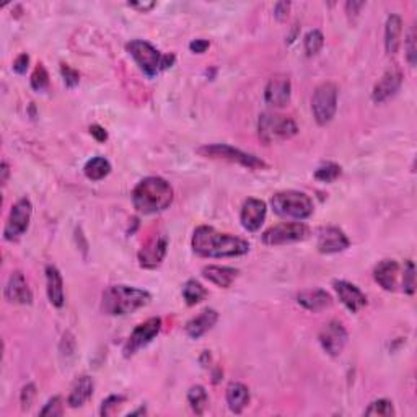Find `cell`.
<instances>
[{"instance_id":"cell-13","label":"cell","mask_w":417,"mask_h":417,"mask_svg":"<svg viewBox=\"0 0 417 417\" xmlns=\"http://www.w3.org/2000/svg\"><path fill=\"white\" fill-rule=\"evenodd\" d=\"M168 251V237L163 232L155 233L150 237L147 242L142 244L140 251L137 254L139 264L144 269H155L163 263Z\"/></svg>"},{"instance_id":"cell-43","label":"cell","mask_w":417,"mask_h":417,"mask_svg":"<svg viewBox=\"0 0 417 417\" xmlns=\"http://www.w3.org/2000/svg\"><path fill=\"white\" fill-rule=\"evenodd\" d=\"M208 46H211V43H208L207 39H194L189 43V49L192 52H196V54H204L208 49Z\"/></svg>"},{"instance_id":"cell-29","label":"cell","mask_w":417,"mask_h":417,"mask_svg":"<svg viewBox=\"0 0 417 417\" xmlns=\"http://www.w3.org/2000/svg\"><path fill=\"white\" fill-rule=\"evenodd\" d=\"M207 297V290L202 287V284L197 282V280L191 279L182 285V299H185L186 305L194 306L197 304H201Z\"/></svg>"},{"instance_id":"cell-21","label":"cell","mask_w":417,"mask_h":417,"mask_svg":"<svg viewBox=\"0 0 417 417\" xmlns=\"http://www.w3.org/2000/svg\"><path fill=\"white\" fill-rule=\"evenodd\" d=\"M398 274H399V264L394 259H383L378 263L373 269V278L383 290L394 292L396 284H398Z\"/></svg>"},{"instance_id":"cell-44","label":"cell","mask_w":417,"mask_h":417,"mask_svg":"<svg viewBox=\"0 0 417 417\" xmlns=\"http://www.w3.org/2000/svg\"><path fill=\"white\" fill-rule=\"evenodd\" d=\"M90 134L98 140V142H106V140H108L106 129L98 126V124H93V126H90Z\"/></svg>"},{"instance_id":"cell-25","label":"cell","mask_w":417,"mask_h":417,"mask_svg":"<svg viewBox=\"0 0 417 417\" xmlns=\"http://www.w3.org/2000/svg\"><path fill=\"white\" fill-rule=\"evenodd\" d=\"M238 269L228 268V266H206L202 269V275L207 279L208 282L216 284L222 289H228L235 282V279L238 278Z\"/></svg>"},{"instance_id":"cell-19","label":"cell","mask_w":417,"mask_h":417,"mask_svg":"<svg viewBox=\"0 0 417 417\" xmlns=\"http://www.w3.org/2000/svg\"><path fill=\"white\" fill-rule=\"evenodd\" d=\"M332 287H335L339 300L351 313H359L367 305V297L356 284L347 282V280H335Z\"/></svg>"},{"instance_id":"cell-36","label":"cell","mask_w":417,"mask_h":417,"mask_svg":"<svg viewBox=\"0 0 417 417\" xmlns=\"http://www.w3.org/2000/svg\"><path fill=\"white\" fill-rule=\"evenodd\" d=\"M403 290H404V294H408V295H413L416 292V266L411 259H408L404 263Z\"/></svg>"},{"instance_id":"cell-37","label":"cell","mask_w":417,"mask_h":417,"mask_svg":"<svg viewBox=\"0 0 417 417\" xmlns=\"http://www.w3.org/2000/svg\"><path fill=\"white\" fill-rule=\"evenodd\" d=\"M62 414H64V401L61 396H52L44 404V408L39 411V416L43 417H59Z\"/></svg>"},{"instance_id":"cell-35","label":"cell","mask_w":417,"mask_h":417,"mask_svg":"<svg viewBox=\"0 0 417 417\" xmlns=\"http://www.w3.org/2000/svg\"><path fill=\"white\" fill-rule=\"evenodd\" d=\"M126 403V396L123 394H111L108 396L106 399L101 403V409H100V414L103 417H109V416H114L118 414V411L121 406Z\"/></svg>"},{"instance_id":"cell-38","label":"cell","mask_w":417,"mask_h":417,"mask_svg":"<svg viewBox=\"0 0 417 417\" xmlns=\"http://www.w3.org/2000/svg\"><path fill=\"white\" fill-rule=\"evenodd\" d=\"M406 59H408L411 67H416L417 62V46H416V28L409 30L408 36H406Z\"/></svg>"},{"instance_id":"cell-24","label":"cell","mask_w":417,"mask_h":417,"mask_svg":"<svg viewBox=\"0 0 417 417\" xmlns=\"http://www.w3.org/2000/svg\"><path fill=\"white\" fill-rule=\"evenodd\" d=\"M93 390H95V382L88 375H82L75 380L74 387L70 390L69 398H67V404L70 408H80L87 403L88 399L93 396Z\"/></svg>"},{"instance_id":"cell-14","label":"cell","mask_w":417,"mask_h":417,"mask_svg":"<svg viewBox=\"0 0 417 417\" xmlns=\"http://www.w3.org/2000/svg\"><path fill=\"white\" fill-rule=\"evenodd\" d=\"M351 247V239L337 227H323L318 230L316 248L321 254H336Z\"/></svg>"},{"instance_id":"cell-12","label":"cell","mask_w":417,"mask_h":417,"mask_svg":"<svg viewBox=\"0 0 417 417\" xmlns=\"http://www.w3.org/2000/svg\"><path fill=\"white\" fill-rule=\"evenodd\" d=\"M347 339L349 335L346 328H344L342 323L337 320H331L330 323H326V325L321 328L320 335H318V341H320L323 351L331 357L341 356L344 347H346L347 344Z\"/></svg>"},{"instance_id":"cell-26","label":"cell","mask_w":417,"mask_h":417,"mask_svg":"<svg viewBox=\"0 0 417 417\" xmlns=\"http://www.w3.org/2000/svg\"><path fill=\"white\" fill-rule=\"evenodd\" d=\"M401 33H403V20L399 15L391 13L385 23V48L388 54H396L401 46Z\"/></svg>"},{"instance_id":"cell-9","label":"cell","mask_w":417,"mask_h":417,"mask_svg":"<svg viewBox=\"0 0 417 417\" xmlns=\"http://www.w3.org/2000/svg\"><path fill=\"white\" fill-rule=\"evenodd\" d=\"M31 216H33V204L28 197L18 199L10 208L7 223L4 228V238L7 242H17L28 232Z\"/></svg>"},{"instance_id":"cell-10","label":"cell","mask_w":417,"mask_h":417,"mask_svg":"<svg viewBox=\"0 0 417 417\" xmlns=\"http://www.w3.org/2000/svg\"><path fill=\"white\" fill-rule=\"evenodd\" d=\"M309 237L310 228L304 222H285L266 230L263 233V243L268 247H280V244L304 242Z\"/></svg>"},{"instance_id":"cell-40","label":"cell","mask_w":417,"mask_h":417,"mask_svg":"<svg viewBox=\"0 0 417 417\" xmlns=\"http://www.w3.org/2000/svg\"><path fill=\"white\" fill-rule=\"evenodd\" d=\"M61 74L64 77L66 85L69 88H75L78 85V82H80V74L67 64H61Z\"/></svg>"},{"instance_id":"cell-3","label":"cell","mask_w":417,"mask_h":417,"mask_svg":"<svg viewBox=\"0 0 417 417\" xmlns=\"http://www.w3.org/2000/svg\"><path fill=\"white\" fill-rule=\"evenodd\" d=\"M152 295L147 290L129 285H111L103 292L101 310L109 316H124L147 306Z\"/></svg>"},{"instance_id":"cell-11","label":"cell","mask_w":417,"mask_h":417,"mask_svg":"<svg viewBox=\"0 0 417 417\" xmlns=\"http://www.w3.org/2000/svg\"><path fill=\"white\" fill-rule=\"evenodd\" d=\"M161 330V318H149L147 321L140 323L135 330L130 332L126 344H124V357H132L134 354H137L140 349L149 346L154 339L158 336Z\"/></svg>"},{"instance_id":"cell-45","label":"cell","mask_w":417,"mask_h":417,"mask_svg":"<svg viewBox=\"0 0 417 417\" xmlns=\"http://www.w3.org/2000/svg\"><path fill=\"white\" fill-rule=\"evenodd\" d=\"M130 8H135V10H140V12H144V13H147V12H150V10H152L154 7H155V2H129L127 4Z\"/></svg>"},{"instance_id":"cell-32","label":"cell","mask_w":417,"mask_h":417,"mask_svg":"<svg viewBox=\"0 0 417 417\" xmlns=\"http://www.w3.org/2000/svg\"><path fill=\"white\" fill-rule=\"evenodd\" d=\"M304 46H305L306 56L309 57L316 56L318 52L323 49V46H325V36H323L320 30H311L305 35Z\"/></svg>"},{"instance_id":"cell-17","label":"cell","mask_w":417,"mask_h":417,"mask_svg":"<svg viewBox=\"0 0 417 417\" xmlns=\"http://www.w3.org/2000/svg\"><path fill=\"white\" fill-rule=\"evenodd\" d=\"M5 300L8 304L15 305H31L33 304V292L28 287L23 273L20 270H15V273L10 274L7 280V285H5Z\"/></svg>"},{"instance_id":"cell-2","label":"cell","mask_w":417,"mask_h":417,"mask_svg":"<svg viewBox=\"0 0 417 417\" xmlns=\"http://www.w3.org/2000/svg\"><path fill=\"white\" fill-rule=\"evenodd\" d=\"M173 187L160 176H149L137 182L132 191V204L135 211L144 216H152L166 211L173 202Z\"/></svg>"},{"instance_id":"cell-31","label":"cell","mask_w":417,"mask_h":417,"mask_svg":"<svg viewBox=\"0 0 417 417\" xmlns=\"http://www.w3.org/2000/svg\"><path fill=\"white\" fill-rule=\"evenodd\" d=\"M342 173L341 165L335 163V161H326V163L320 165L315 171V178L321 182H335Z\"/></svg>"},{"instance_id":"cell-5","label":"cell","mask_w":417,"mask_h":417,"mask_svg":"<svg viewBox=\"0 0 417 417\" xmlns=\"http://www.w3.org/2000/svg\"><path fill=\"white\" fill-rule=\"evenodd\" d=\"M299 127L294 119L275 113H263L258 119V134L264 144H275L297 135Z\"/></svg>"},{"instance_id":"cell-47","label":"cell","mask_w":417,"mask_h":417,"mask_svg":"<svg viewBox=\"0 0 417 417\" xmlns=\"http://www.w3.org/2000/svg\"><path fill=\"white\" fill-rule=\"evenodd\" d=\"M2 185H7V181H8V175H10V168H8V163L7 161H2Z\"/></svg>"},{"instance_id":"cell-7","label":"cell","mask_w":417,"mask_h":417,"mask_svg":"<svg viewBox=\"0 0 417 417\" xmlns=\"http://www.w3.org/2000/svg\"><path fill=\"white\" fill-rule=\"evenodd\" d=\"M337 87L332 82H325L316 87L311 98V111L315 121L320 126H326L332 121L337 111Z\"/></svg>"},{"instance_id":"cell-46","label":"cell","mask_w":417,"mask_h":417,"mask_svg":"<svg viewBox=\"0 0 417 417\" xmlns=\"http://www.w3.org/2000/svg\"><path fill=\"white\" fill-rule=\"evenodd\" d=\"M363 2H347L346 4V8H347V13H359V10L363 7Z\"/></svg>"},{"instance_id":"cell-30","label":"cell","mask_w":417,"mask_h":417,"mask_svg":"<svg viewBox=\"0 0 417 417\" xmlns=\"http://www.w3.org/2000/svg\"><path fill=\"white\" fill-rule=\"evenodd\" d=\"M187 403H189L191 409L194 411L197 416L204 414L207 403H208V396H207L206 388L201 387V385L191 387L189 391H187Z\"/></svg>"},{"instance_id":"cell-1","label":"cell","mask_w":417,"mask_h":417,"mask_svg":"<svg viewBox=\"0 0 417 417\" xmlns=\"http://www.w3.org/2000/svg\"><path fill=\"white\" fill-rule=\"evenodd\" d=\"M192 251L202 258H237L249 251L247 239L222 233L213 227L201 225L192 233Z\"/></svg>"},{"instance_id":"cell-22","label":"cell","mask_w":417,"mask_h":417,"mask_svg":"<svg viewBox=\"0 0 417 417\" xmlns=\"http://www.w3.org/2000/svg\"><path fill=\"white\" fill-rule=\"evenodd\" d=\"M297 301H299V305L304 306L305 310H309L311 313H320L323 310L330 309L332 305L331 295L323 289L301 290L300 294L297 295Z\"/></svg>"},{"instance_id":"cell-8","label":"cell","mask_w":417,"mask_h":417,"mask_svg":"<svg viewBox=\"0 0 417 417\" xmlns=\"http://www.w3.org/2000/svg\"><path fill=\"white\" fill-rule=\"evenodd\" d=\"M126 49L130 56L134 57V61L137 62L140 70L145 75L154 78L158 75V72L163 70V57L165 54L155 48L154 44H150L145 39H132L126 44Z\"/></svg>"},{"instance_id":"cell-34","label":"cell","mask_w":417,"mask_h":417,"mask_svg":"<svg viewBox=\"0 0 417 417\" xmlns=\"http://www.w3.org/2000/svg\"><path fill=\"white\" fill-rule=\"evenodd\" d=\"M49 87V74L43 64L36 66L33 74H31V88L35 92H44Z\"/></svg>"},{"instance_id":"cell-42","label":"cell","mask_w":417,"mask_h":417,"mask_svg":"<svg viewBox=\"0 0 417 417\" xmlns=\"http://www.w3.org/2000/svg\"><path fill=\"white\" fill-rule=\"evenodd\" d=\"M289 10H290V2H278L274 5V17L279 20V22H282V20L287 18V15H289Z\"/></svg>"},{"instance_id":"cell-23","label":"cell","mask_w":417,"mask_h":417,"mask_svg":"<svg viewBox=\"0 0 417 417\" xmlns=\"http://www.w3.org/2000/svg\"><path fill=\"white\" fill-rule=\"evenodd\" d=\"M46 290H48V299L56 309H62L66 304L64 295V280L59 269L56 266H48L46 268Z\"/></svg>"},{"instance_id":"cell-39","label":"cell","mask_w":417,"mask_h":417,"mask_svg":"<svg viewBox=\"0 0 417 417\" xmlns=\"http://www.w3.org/2000/svg\"><path fill=\"white\" fill-rule=\"evenodd\" d=\"M36 398V387L35 383H28L23 387L22 393H20V403H22V409L28 411L33 406V401Z\"/></svg>"},{"instance_id":"cell-33","label":"cell","mask_w":417,"mask_h":417,"mask_svg":"<svg viewBox=\"0 0 417 417\" xmlns=\"http://www.w3.org/2000/svg\"><path fill=\"white\" fill-rule=\"evenodd\" d=\"M365 416H380V417H391L394 416V406L390 399H377L363 411Z\"/></svg>"},{"instance_id":"cell-4","label":"cell","mask_w":417,"mask_h":417,"mask_svg":"<svg viewBox=\"0 0 417 417\" xmlns=\"http://www.w3.org/2000/svg\"><path fill=\"white\" fill-rule=\"evenodd\" d=\"M270 206L279 217L292 218L297 222L309 218L315 211L311 197L300 191H280L273 196Z\"/></svg>"},{"instance_id":"cell-6","label":"cell","mask_w":417,"mask_h":417,"mask_svg":"<svg viewBox=\"0 0 417 417\" xmlns=\"http://www.w3.org/2000/svg\"><path fill=\"white\" fill-rule=\"evenodd\" d=\"M197 154L206 158L212 160H223L230 163H238L248 170H268V163L261 160L259 156L243 152V150L235 149L227 144H207L197 149Z\"/></svg>"},{"instance_id":"cell-41","label":"cell","mask_w":417,"mask_h":417,"mask_svg":"<svg viewBox=\"0 0 417 417\" xmlns=\"http://www.w3.org/2000/svg\"><path fill=\"white\" fill-rule=\"evenodd\" d=\"M28 66H30V56L23 52V54H20L17 59L13 62V70L17 72L18 75H23L26 74V70H28Z\"/></svg>"},{"instance_id":"cell-18","label":"cell","mask_w":417,"mask_h":417,"mask_svg":"<svg viewBox=\"0 0 417 417\" xmlns=\"http://www.w3.org/2000/svg\"><path fill=\"white\" fill-rule=\"evenodd\" d=\"M266 213H268V206L264 201L254 199V197L244 201L242 212H239V220H242L244 230L251 233L258 232L266 220Z\"/></svg>"},{"instance_id":"cell-15","label":"cell","mask_w":417,"mask_h":417,"mask_svg":"<svg viewBox=\"0 0 417 417\" xmlns=\"http://www.w3.org/2000/svg\"><path fill=\"white\" fill-rule=\"evenodd\" d=\"M292 83L287 75H274L264 90V100L273 108H284L290 103Z\"/></svg>"},{"instance_id":"cell-16","label":"cell","mask_w":417,"mask_h":417,"mask_svg":"<svg viewBox=\"0 0 417 417\" xmlns=\"http://www.w3.org/2000/svg\"><path fill=\"white\" fill-rule=\"evenodd\" d=\"M401 85H403V74H401L398 67H393V69L387 70L383 77L375 83L372 92L373 103L382 104L385 101H388L390 98H393L396 93L399 92Z\"/></svg>"},{"instance_id":"cell-27","label":"cell","mask_w":417,"mask_h":417,"mask_svg":"<svg viewBox=\"0 0 417 417\" xmlns=\"http://www.w3.org/2000/svg\"><path fill=\"white\" fill-rule=\"evenodd\" d=\"M227 404L232 413L242 414L249 404V390L243 383L233 382L227 387Z\"/></svg>"},{"instance_id":"cell-28","label":"cell","mask_w":417,"mask_h":417,"mask_svg":"<svg viewBox=\"0 0 417 417\" xmlns=\"http://www.w3.org/2000/svg\"><path fill=\"white\" fill-rule=\"evenodd\" d=\"M83 173H85L87 178L92 181L104 180L111 173V163H109L104 156H93V158L88 160L85 166H83Z\"/></svg>"},{"instance_id":"cell-20","label":"cell","mask_w":417,"mask_h":417,"mask_svg":"<svg viewBox=\"0 0 417 417\" xmlns=\"http://www.w3.org/2000/svg\"><path fill=\"white\" fill-rule=\"evenodd\" d=\"M218 321V313L213 309H206L204 311H201L199 315L192 318L186 323L185 326V332L191 339H199L212 330L216 326V323Z\"/></svg>"}]
</instances>
